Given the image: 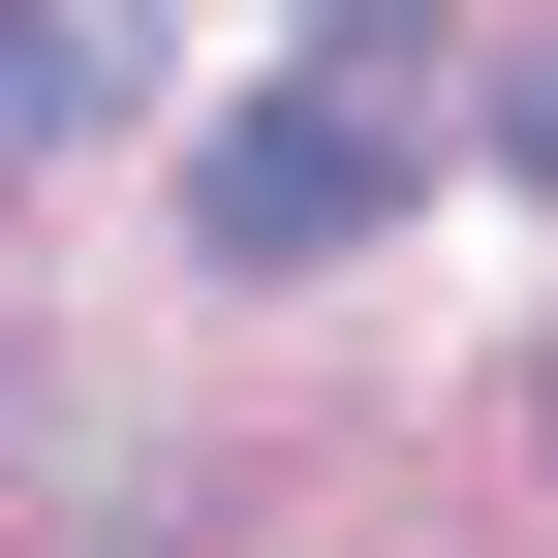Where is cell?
<instances>
[{"label": "cell", "mask_w": 558, "mask_h": 558, "mask_svg": "<svg viewBox=\"0 0 558 558\" xmlns=\"http://www.w3.org/2000/svg\"><path fill=\"white\" fill-rule=\"evenodd\" d=\"M403 186H435V62H403V32H311L218 156H186V248H218V279H311V248H373Z\"/></svg>", "instance_id": "1"}, {"label": "cell", "mask_w": 558, "mask_h": 558, "mask_svg": "<svg viewBox=\"0 0 558 558\" xmlns=\"http://www.w3.org/2000/svg\"><path fill=\"white\" fill-rule=\"evenodd\" d=\"M62 124H124V32H62V0H0V156H62Z\"/></svg>", "instance_id": "2"}, {"label": "cell", "mask_w": 558, "mask_h": 558, "mask_svg": "<svg viewBox=\"0 0 558 558\" xmlns=\"http://www.w3.org/2000/svg\"><path fill=\"white\" fill-rule=\"evenodd\" d=\"M497 156H527V186H558V32H527V62H497Z\"/></svg>", "instance_id": "3"}]
</instances>
